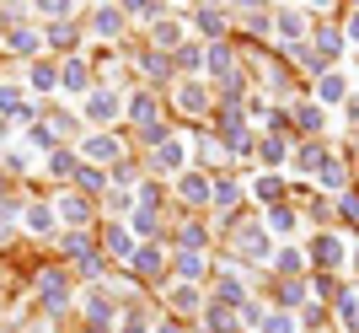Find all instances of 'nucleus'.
Returning a JSON list of instances; mask_svg holds the SVG:
<instances>
[{
    "mask_svg": "<svg viewBox=\"0 0 359 333\" xmlns=\"http://www.w3.org/2000/svg\"><path fill=\"white\" fill-rule=\"evenodd\" d=\"M86 119H97V124L118 119V97H113V91H97V97L86 103Z\"/></svg>",
    "mask_w": 359,
    "mask_h": 333,
    "instance_id": "obj_1",
    "label": "nucleus"
},
{
    "mask_svg": "<svg viewBox=\"0 0 359 333\" xmlns=\"http://www.w3.org/2000/svg\"><path fill=\"white\" fill-rule=\"evenodd\" d=\"M182 199H194V204H204V199H210V183L198 178V172H188V178H182Z\"/></svg>",
    "mask_w": 359,
    "mask_h": 333,
    "instance_id": "obj_2",
    "label": "nucleus"
},
{
    "mask_svg": "<svg viewBox=\"0 0 359 333\" xmlns=\"http://www.w3.org/2000/svg\"><path fill=\"white\" fill-rule=\"evenodd\" d=\"M123 27V11H113V6H102V11H97V32H102V38H113V32Z\"/></svg>",
    "mask_w": 359,
    "mask_h": 333,
    "instance_id": "obj_3",
    "label": "nucleus"
},
{
    "mask_svg": "<svg viewBox=\"0 0 359 333\" xmlns=\"http://www.w3.org/2000/svg\"><path fill=\"white\" fill-rule=\"evenodd\" d=\"M86 156H97V162H113V156H118V140H107V135H97L86 145Z\"/></svg>",
    "mask_w": 359,
    "mask_h": 333,
    "instance_id": "obj_4",
    "label": "nucleus"
},
{
    "mask_svg": "<svg viewBox=\"0 0 359 333\" xmlns=\"http://www.w3.org/2000/svg\"><path fill=\"white\" fill-rule=\"evenodd\" d=\"M129 113H135V119H140V124L150 129V119H156V103H150V91H140L135 103H129Z\"/></svg>",
    "mask_w": 359,
    "mask_h": 333,
    "instance_id": "obj_5",
    "label": "nucleus"
},
{
    "mask_svg": "<svg viewBox=\"0 0 359 333\" xmlns=\"http://www.w3.org/2000/svg\"><path fill=\"white\" fill-rule=\"evenodd\" d=\"M65 86H70V91H86V70H81V60H70V70H65Z\"/></svg>",
    "mask_w": 359,
    "mask_h": 333,
    "instance_id": "obj_6",
    "label": "nucleus"
},
{
    "mask_svg": "<svg viewBox=\"0 0 359 333\" xmlns=\"http://www.w3.org/2000/svg\"><path fill=\"white\" fill-rule=\"evenodd\" d=\"M194 22H198V27H204V32H210V38H215V32L225 27V16H220V11H198Z\"/></svg>",
    "mask_w": 359,
    "mask_h": 333,
    "instance_id": "obj_7",
    "label": "nucleus"
},
{
    "mask_svg": "<svg viewBox=\"0 0 359 333\" xmlns=\"http://www.w3.org/2000/svg\"><path fill=\"white\" fill-rule=\"evenodd\" d=\"M182 162V145H172V140H166L161 151H156V166H177Z\"/></svg>",
    "mask_w": 359,
    "mask_h": 333,
    "instance_id": "obj_8",
    "label": "nucleus"
},
{
    "mask_svg": "<svg viewBox=\"0 0 359 333\" xmlns=\"http://www.w3.org/2000/svg\"><path fill=\"white\" fill-rule=\"evenodd\" d=\"M257 194L273 204V199H285V183H279V178H263V183H257Z\"/></svg>",
    "mask_w": 359,
    "mask_h": 333,
    "instance_id": "obj_9",
    "label": "nucleus"
},
{
    "mask_svg": "<svg viewBox=\"0 0 359 333\" xmlns=\"http://www.w3.org/2000/svg\"><path fill=\"white\" fill-rule=\"evenodd\" d=\"M177 65H182V70H198V65H204V54H198V48L188 44V48H182V54H177Z\"/></svg>",
    "mask_w": 359,
    "mask_h": 333,
    "instance_id": "obj_10",
    "label": "nucleus"
},
{
    "mask_svg": "<svg viewBox=\"0 0 359 333\" xmlns=\"http://www.w3.org/2000/svg\"><path fill=\"white\" fill-rule=\"evenodd\" d=\"M27 226L32 231H48V226H54V215H48V210H27Z\"/></svg>",
    "mask_w": 359,
    "mask_h": 333,
    "instance_id": "obj_11",
    "label": "nucleus"
},
{
    "mask_svg": "<svg viewBox=\"0 0 359 333\" xmlns=\"http://www.w3.org/2000/svg\"><path fill=\"white\" fill-rule=\"evenodd\" d=\"M145 70H150V76H156V81H161V76H166V70H172V65H166V60H161V54H145Z\"/></svg>",
    "mask_w": 359,
    "mask_h": 333,
    "instance_id": "obj_12",
    "label": "nucleus"
},
{
    "mask_svg": "<svg viewBox=\"0 0 359 333\" xmlns=\"http://www.w3.org/2000/svg\"><path fill=\"white\" fill-rule=\"evenodd\" d=\"M182 107H188V113H198V107H204V91L188 86V91H182Z\"/></svg>",
    "mask_w": 359,
    "mask_h": 333,
    "instance_id": "obj_13",
    "label": "nucleus"
},
{
    "mask_svg": "<svg viewBox=\"0 0 359 333\" xmlns=\"http://www.w3.org/2000/svg\"><path fill=\"white\" fill-rule=\"evenodd\" d=\"M60 215H65V221H86V204H81V199H70V204H60Z\"/></svg>",
    "mask_w": 359,
    "mask_h": 333,
    "instance_id": "obj_14",
    "label": "nucleus"
},
{
    "mask_svg": "<svg viewBox=\"0 0 359 333\" xmlns=\"http://www.w3.org/2000/svg\"><path fill=\"white\" fill-rule=\"evenodd\" d=\"M210 328H215V333L231 328V312H225V306H215V312H210Z\"/></svg>",
    "mask_w": 359,
    "mask_h": 333,
    "instance_id": "obj_15",
    "label": "nucleus"
},
{
    "mask_svg": "<svg viewBox=\"0 0 359 333\" xmlns=\"http://www.w3.org/2000/svg\"><path fill=\"white\" fill-rule=\"evenodd\" d=\"M263 328H269V333H290V318H269Z\"/></svg>",
    "mask_w": 359,
    "mask_h": 333,
    "instance_id": "obj_16",
    "label": "nucleus"
},
{
    "mask_svg": "<svg viewBox=\"0 0 359 333\" xmlns=\"http://www.w3.org/2000/svg\"><path fill=\"white\" fill-rule=\"evenodd\" d=\"M348 32H354V38H359V11H354V16H348Z\"/></svg>",
    "mask_w": 359,
    "mask_h": 333,
    "instance_id": "obj_17",
    "label": "nucleus"
},
{
    "mask_svg": "<svg viewBox=\"0 0 359 333\" xmlns=\"http://www.w3.org/2000/svg\"><path fill=\"white\" fill-rule=\"evenodd\" d=\"M123 333H145V328H140V322H129V328H123Z\"/></svg>",
    "mask_w": 359,
    "mask_h": 333,
    "instance_id": "obj_18",
    "label": "nucleus"
}]
</instances>
